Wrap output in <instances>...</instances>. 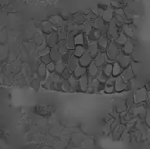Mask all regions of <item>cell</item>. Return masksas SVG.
<instances>
[{"instance_id":"6da1fadb","label":"cell","mask_w":150,"mask_h":149,"mask_svg":"<svg viewBox=\"0 0 150 149\" xmlns=\"http://www.w3.org/2000/svg\"><path fill=\"white\" fill-rule=\"evenodd\" d=\"M120 50L119 47H117V45L114 42H111L107 50H106V57H107V61H115L117 60V57L120 54Z\"/></svg>"},{"instance_id":"7a4b0ae2","label":"cell","mask_w":150,"mask_h":149,"mask_svg":"<svg viewBox=\"0 0 150 149\" xmlns=\"http://www.w3.org/2000/svg\"><path fill=\"white\" fill-rule=\"evenodd\" d=\"M116 61L120 64V66L123 68H126L129 67L130 62H131V58L127 54H125V53H123L121 51V52H120V54H119Z\"/></svg>"},{"instance_id":"3957f363","label":"cell","mask_w":150,"mask_h":149,"mask_svg":"<svg viewBox=\"0 0 150 149\" xmlns=\"http://www.w3.org/2000/svg\"><path fill=\"white\" fill-rule=\"evenodd\" d=\"M99 11L102 12L101 18L104 19L105 22L109 23L114 18V10L112 8H109V7L105 8V10H102V11H101V9L99 8Z\"/></svg>"},{"instance_id":"277c9868","label":"cell","mask_w":150,"mask_h":149,"mask_svg":"<svg viewBox=\"0 0 150 149\" xmlns=\"http://www.w3.org/2000/svg\"><path fill=\"white\" fill-rule=\"evenodd\" d=\"M114 88L117 91H122L127 88V82L125 81L121 76H119L116 77L115 83H114Z\"/></svg>"},{"instance_id":"5b68a950","label":"cell","mask_w":150,"mask_h":149,"mask_svg":"<svg viewBox=\"0 0 150 149\" xmlns=\"http://www.w3.org/2000/svg\"><path fill=\"white\" fill-rule=\"evenodd\" d=\"M92 61H93V57L90 54L89 52H85L79 58V65L83 67H88Z\"/></svg>"},{"instance_id":"8992f818","label":"cell","mask_w":150,"mask_h":149,"mask_svg":"<svg viewBox=\"0 0 150 149\" xmlns=\"http://www.w3.org/2000/svg\"><path fill=\"white\" fill-rule=\"evenodd\" d=\"M106 61H107V57H106V54H105V53H98V54L94 57V59H93V62H94L98 68L103 67Z\"/></svg>"},{"instance_id":"52a82bcc","label":"cell","mask_w":150,"mask_h":149,"mask_svg":"<svg viewBox=\"0 0 150 149\" xmlns=\"http://www.w3.org/2000/svg\"><path fill=\"white\" fill-rule=\"evenodd\" d=\"M98 48L102 49L101 51L103 52H106L109 45H110V41L108 40L107 37L104 36V35H101L99 37V39L98 40Z\"/></svg>"},{"instance_id":"ba28073f","label":"cell","mask_w":150,"mask_h":149,"mask_svg":"<svg viewBox=\"0 0 150 149\" xmlns=\"http://www.w3.org/2000/svg\"><path fill=\"white\" fill-rule=\"evenodd\" d=\"M98 42L96 40H91L89 44H88V52L90 53V54L94 58L98 54Z\"/></svg>"},{"instance_id":"9c48e42d","label":"cell","mask_w":150,"mask_h":149,"mask_svg":"<svg viewBox=\"0 0 150 149\" xmlns=\"http://www.w3.org/2000/svg\"><path fill=\"white\" fill-rule=\"evenodd\" d=\"M121 76H122V78H123L125 81L128 82V81L132 80L133 78H134L135 74H134V72L133 71L132 68L129 66V67L126 68L123 70V72H122V74H121Z\"/></svg>"},{"instance_id":"30bf717a","label":"cell","mask_w":150,"mask_h":149,"mask_svg":"<svg viewBox=\"0 0 150 149\" xmlns=\"http://www.w3.org/2000/svg\"><path fill=\"white\" fill-rule=\"evenodd\" d=\"M93 26L97 29H98L100 32H102L103 29H105L106 30V27H105V22L104 21V19L101 18V17H97L94 20H93Z\"/></svg>"},{"instance_id":"8fae6325","label":"cell","mask_w":150,"mask_h":149,"mask_svg":"<svg viewBox=\"0 0 150 149\" xmlns=\"http://www.w3.org/2000/svg\"><path fill=\"white\" fill-rule=\"evenodd\" d=\"M114 40H115V44L116 45H120V47H123L128 41V37L123 32H120L119 36Z\"/></svg>"},{"instance_id":"7c38bea8","label":"cell","mask_w":150,"mask_h":149,"mask_svg":"<svg viewBox=\"0 0 150 149\" xmlns=\"http://www.w3.org/2000/svg\"><path fill=\"white\" fill-rule=\"evenodd\" d=\"M78 85L83 90H87L89 87V76L87 75H84L78 78Z\"/></svg>"},{"instance_id":"4fadbf2b","label":"cell","mask_w":150,"mask_h":149,"mask_svg":"<svg viewBox=\"0 0 150 149\" xmlns=\"http://www.w3.org/2000/svg\"><path fill=\"white\" fill-rule=\"evenodd\" d=\"M99 69L98 67L92 61L89 66H88V74L90 77H96Z\"/></svg>"},{"instance_id":"5bb4252c","label":"cell","mask_w":150,"mask_h":149,"mask_svg":"<svg viewBox=\"0 0 150 149\" xmlns=\"http://www.w3.org/2000/svg\"><path fill=\"white\" fill-rule=\"evenodd\" d=\"M84 75H86V68H85V67H83L81 65H78L73 71V76L77 79Z\"/></svg>"},{"instance_id":"9a60e30c","label":"cell","mask_w":150,"mask_h":149,"mask_svg":"<svg viewBox=\"0 0 150 149\" xmlns=\"http://www.w3.org/2000/svg\"><path fill=\"white\" fill-rule=\"evenodd\" d=\"M124 68L120 66V64L117 61L113 63V67H112V76L117 77L119 76H121L122 72H123Z\"/></svg>"},{"instance_id":"2e32d148","label":"cell","mask_w":150,"mask_h":149,"mask_svg":"<svg viewBox=\"0 0 150 149\" xmlns=\"http://www.w3.org/2000/svg\"><path fill=\"white\" fill-rule=\"evenodd\" d=\"M134 49V44L128 40V41L122 47V52L127 54H132L133 51Z\"/></svg>"},{"instance_id":"e0dca14e","label":"cell","mask_w":150,"mask_h":149,"mask_svg":"<svg viewBox=\"0 0 150 149\" xmlns=\"http://www.w3.org/2000/svg\"><path fill=\"white\" fill-rule=\"evenodd\" d=\"M146 89L145 88H141L139 89L137 91H136V94H135V99H136V102H140V101H142V100H145V97L147 95V92H146Z\"/></svg>"},{"instance_id":"ac0fdd59","label":"cell","mask_w":150,"mask_h":149,"mask_svg":"<svg viewBox=\"0 0 150 149\" xmlns=\"http://www.w3.org/2000/svg\"><path fill=\"white\" fill-rule=\"evenodd\" d=\"M122 32L129 38H134V29L131 28V25L128 24H123L122 25Z\"/></svg>"},{"instance_id":"d6986e66","label":"cell","mask_w":150,"mask_h":149,"mask_svg":"<svg viewBox=\"0 0 150 149\" xmlns=\"http://www.w3.org/2000/svg\"><path fill=\"white\" fill-rule=\"evenodd\" d=\"M85 52H86L85 47L83 45H77L76 47L75 50L73 51V55H75L77 58H80Z\"/></svg>"},{"instance_id":"ffe728a7","label":"cell","mask_w":150,"mask_h":149,"mask_svg":"<svg viewBox=\"0 0 150 149\" xmlns=\"http://www.w3.org/2000/svg\"><path fill=\"white\" fill-rule=\"evenodd\" d=\"M74 43L76 46L77 45H84V36L83 33H78L74 36Z\"/></svg>"},{"instance_id":"44dd1931","label":"cell","mask_w":150,"mask_h":149,"mask_svg":"<svg viewBox=\"0 0 150 149\" xmlns=\"http://www.w3.org/2000/svg\"><path fill=\"white\" fill-rule=\"evenodd\" d=\"M101 83H105L107 79H108V76L104 73V71H98V75H97V77H96Z\"/></svg>"},{"instance_id":"7402d4cb","label":"cell","mask_w":150,"mask_h":149,"mask_svg":"<svg viewBox=\"0 0 150 149\" xmlns=\"http://www.w3.org/2000/svg\"><path fill=\"white\" fill-rule=\"evenodd\" d=\"M112 67H113V65H112L111 63H107V64L104 67V68H103L104 73H105L108 77L111 76H112Z\"/></svg>"},{"instance_id":"603a6c76","label":"cell","mask_w":150,"mask_h":149,"mask_svg":"<svg viewBox=\"0 0 150 149\" xmlns=\"http://www.w3.org/2000/svg\"><path fill=\"white\" fill-rule=\"evenodd\" d=\"M83 31H84L86 33H88V32L92 29V24H91L89 20L84 21V23L83 24Z\"/></svg>"},{"instance_id":"cb8c5ba5","label":"cell","mask_w":150,"mask_h":149,"mask_svg":"<svg viewBox=\"0 0 150 149\" xmlns=\"http://www.w3.org/2000/svg\"><path fill=\"white\" fill-rule=\"evenodd\" d=\"M38 71H39V74L41 76H46V74L47 73V66L44 64V63H42L40 67H39V69H38Z\"/></svg>"},{"instance_id":"d4e9b609","label":"cell","mask_w":150,"mask_h":149,"mask_svg":"<svg viewBox=\"0 0 150 149\" xmlns=\"http://www.w3.org/2000/svg\"><path fill=\"white\" fill-rule=\"evenodd\" d=\"M105 91L107 93H112L115 90L114 85H109V84H105V88H104Z\"/></svg>"}]
</instances>
